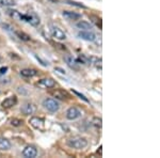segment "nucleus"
<instances>
[{"instance_id":"obj_1","label":"nucleus","mask_w":160,"mask_h":158,"mask_svg":"<svg viewBox=\"0 0 160 158\" xmlns=\"http://www.w3.org/2000/svg\"><path fill=\"white\" fill-rule=\"evenodd\" d=\"M68 145L72 149H76V150H82L84 147L88 146V140L84 137H80V136H75L72 137L68 140Z\"/></svg>"},{"instance_id":"obj_2","label":"nucleus","mask_w":160,"mask_h":158,"mask_svg":"<svg viewBox=\"0 0 160 158\" xmlns=\"http://www.w3.org/2000/svg\"><path fill=\"white\" fill-rule=\"evenodd\" d=\"M19 20L27 22L28 24H30L31 26H33V27H38V26L41 24L40 17H38V15L33 12H30V13H28V14H22L20 15Z\"/></svg>"},{"instance_id":"obj_3","label":"nucleus","mask_w":160,"mask_h":158,"mask_svg":"<svg viewBox=\"0 0 160 158\" xmlns=\"http://www.w3.org/2000/svg\"><path fill=\"white\" fill-rule=\"evenodd\" d=\"M43 106L45 109H47L49 112H57L60 109V105L53 98H45L43 100Z\"/></svg>"},{"instance_id":"obj_4","label":"nucleus","mask_w":160,"mask_h":158,"mask_svg":"<svg viewBox=\"0 0 160 158\" xmlns=\"http://www.w3.org/2000/svg\"><path fill=\"white\" fill-rule=\"evenodd\" d=\"M50 33H51V35L58 41H64L66 38V34L64 33V31L61 30L60 28L57 27V26H53V25L50 26Z\"/></svg>"},{"instance_id":"obj_5","label":"nucleus","mask_w":160,"mask_h":158,"mask_svg":"<svg viewBox=\"0 0 160 158\" xmlns=\"http://www.w3.org/2000/svg\"><path fill=\"white\" fill-rule=\"evenodd\" d=\"M78 37L88 42H94L96 41V34L90 30H82L78 32Z\"/></svg>"},{"instance_id":"obj_6","label":"nucleus","mask_w":160,"mask_h":158,"mask_svg":"<svg viewBox=\"0 0 160 158\" xmlns=\"http://www.w3.org/2000/svg\"><path fill=\"white\" fill-rule=\"evenodd\" d=\"M80 116H81V111L76 107H71V108H68V111H66V119L69 121L77 120V119H79Z\"/></svg>"},{"instance_id":"obj_7","label":"nucleus","mask_w":160,"mask_h":158,"mask_svg":"<svg viewBox=\"0 0 160 158\" xmlns=\"http://www.w3.org/2000/svg\"><path fill=\"white\" fill-rule=\"evenodd\" d=\"M37 85L42 89H51L56 85V81L52 78H43L38 82Z\"/></svg>"},{"instance_id":"obj_8","label":"nucleus","mask_w":160,"mask_h":158,"mask_svg":"<svg viewBox=\"0 0 160 158\" xmlns=\"http://www.w3.org/2000/svg\"><path fill=\"white\" fill-rule=\"evenodd\" d=\"M29 123L31 124L32 127H34L35 129H38V130H44V127H45L44 120L41 118H38V116H32V118L30 119Z\"/></svg>"},{"instance_id":"obj_9","label":"nucleus","mask_w":160,"mask_h":158,"mask_svg":"<svg viewBox=\"0 0 160 158\" xmlns=\"http://www.w3.org/2000/svg\"><path fill=\"white\" fill-rule=\"evenodd\" d=\"M22 156L26 158H35L38 156V151L34 146L32 145H28L26 146L22 151Z\"/></svg>"},{"instance_id":"obj_10","label":"nucleus","mask_w":160,"mask_h":158,"mask_svg":"<svg viewBox=\"0 0 160 158\" xmlns=\"http://www.w3.org/2000/svg\"><path fill=\"white\" fill-rule=\"evenodd\" d=\"M62 16H63L66 20H69V22L79 20L80 18H81V15H80L79 13L72 12V11H63V13H62Z\"/></svg>"},{"instance_id":"obj_11","label":"nucleus","mask_w":160,"mask_h":158,"mask_svg":"<svg viewBox=\"0 0 160 158\" xmlns=\"http://www.w3.org/2000/svg\"><path fill=\"white\" fill-rule=\"evenodd\" d=\"M22 112L24 113L25 115H33L35 112V106L33 105L32 103H25L24 105L22 106Z\"/></svg>"},{"instance_id":"obj_12","label":"nucleus","mask_w":160,"mask_h":158,"mask_svg":"<svg viewBox=\"0 0 160 158\" xmlns=\"http://www.w3.org/2000/svg\"><path fill=\"white\" fill-rule=\"evenodd\" d=\"M17 102H18V99H17L16 95H12V96L6 98V99L1 103V106L3 108H11V107H13V106L16 105Z\"/></svg>"},{"instance_id":"obj_13","label":"nucleus","mask_w":160,"mask_h":158,"mask_svg":"<svg viewBox=\"0 0 160 158\" xmlns=\"http://www.w3.org/2000/svg\"><path fill=\"white\" fill-rule=\"evenodd\" d=\"M20 75H22V77H25V78H32V77L37 76L38 72L33 69H25L20 71Z\"/></svg>"},{"instance_id":"obj_14","label":"nucleus","mask_w":160,"mask_h":158,"mask_svg":"<svg viewBox=\"0 0 160 158\" xmlns=\"http://www.w3.org/2000/svg\"><path fill=\"white\" fill-rule=\"evenodd\" d=\"M76 27L80 30H90L92 29L93 26L89 22H86V20H79L76 24Z\"/></svg>"},{"instance_id":"obj_15","label":"nucleus","mask_w":160,"mask_h":158,"mask_svg":"<svg viewBox=\"0 0 160 158\" xmlns=\"http://www.w3.org/2000/svg\"><path fill=\"white\" fill-rule=\"evenodd\" d=\"M64 60L66 61V63H68V65L69 67H72V69H78V65L79 63L77 62L76 59H74L73 57H69V56H66L65 58H64Z\"/></svg>"},{"instance_id":"obj_16","label":"nucleus","mask_w":160,"mask_h":158,"mask_svg":"<svg viewBox=\"0 0 160 158\" xmlns=\"http://www.w3.org/2000/svg\"><path fill=\"white\" fill-rule=\"evenodd\" d=\"M11 142L6 138H0V150L2 151H8L11 149Z\"/></svg>"},{"instance_id":"obj_17","label":"nucleus","mask_w":160,"mask_h":158,"mask_svg":"<svg viewBox=\"0 0 160 158\" xmlns=\"http://www.w3.org/2000/svg\"><path fill=\"white\" fill-rule=\"evenodd\" d=\"M64 2L69 4V6H74V7H77V8H82V9H88V7L84 6L83 3L78 2V1H74V0H64Z\"/></svg>"},{"instance_id":"obj_18","label":"nucleus","mask_w":160,"mask_h":158,"mask_svg":"<svg viewBox=\"0 0 160 158\" xmlns=\"http://www.w3.org/2000/svg\"><path fill=\"white\" fill-rule=\"evenodd\" d=\"M88 63L93 64V65H102V59L97 57H90L88 58Z\"/></svg>"},{"instance_id":"obj_19","label":"nucleus","mask_w":160,"mask_h":158,"mask_svg":"<svg viewBox=\"0 0 160 158\" xmlns=\"http://www.w3.org/2000/svg\"><path fill=\"white\" fill-rule=\"evenodd\" d=\"M16 4L15 0H0V6L1 7H14Z\"/></svg>"},{"instance_id":"obj_20","label":"nucleus","mask_w":160,"mask_h":158,"mask_svg":"<svg viewBox=\"0 0 160 158\" xmlns=\"http://www.w3.org/2000/svg\"><path fill=\"white\" fill-rule=\"evenodd\" d=\"M15 35L18 37L22 41H30V37L28 34H26L25 32H20V31H15Z\"/></svg>"},{"instance_id":"obj_21","label":"nucleus","mask_w":160,"mask_h":158,"mask_svg":"<svg viewBox=\"0 0 160 158\" xmlns=\"http://www.w3.org/2000/svg\"><path fill=\"white\" fill-rule=\"evenodd\" d=\"M92 124L97 128H100L102 126V119L98 118V116H95V118L92 119Z\"/></svg>"},{"instance_id":"obj_22","label":"nucleus","mask_w":160,"mask_h":158,"mask_svg":"<svg viewBox=\"0 0 160 158\" xmlns=\"http://www.w3.org/2000/svg\"><path fill=\"white\" fill-rule=\"evenodd\" d=\"M8 14L11 17H13V18H16V19H20V15H22L18 11H16V10H9Z\"/></svg>"},{"instance_id":"obj_23","label":"nucleus","mask_w":160,"mask_h":158,"mask_svg":"<svg viewBox=\"0 0 160 158\" xmlns=\"http://www.w3.org/2000/svg\"><path fill=\"white\" fill-rule=\"evenodd\" d=\"M72 92H73L75 95H77V96H78V97L80 98V99L84 100V102H86V103H90V100L88 99V98H87L86 96H84L83 94H81V93H79L78 91H76V90H72Z\"/></svg>"},{"instance_id":"obj_24","label":"nucleus","mask_w":160,"mask_h":158,"mask_svg":"<svg viewBox=\"0 0 160 158\" xmlns=\"http://www.w3.org/2000/svg\"><path fill=\"white\" fill-rule=\"evenodd\" d=\"M11 124L13 126H20L22 124V121L19 120V119H12Z\"/></svg>"},{"instance_id":"obj_25","label":"nucleus","mask_w":160,"mask_h":158,"mask_svg":"<svg viewBox=\"0 0 160 158\" xmlns=\"http://www.w3.org/2000/svg\"><path fill=\"white\" fill-rule=\"evenodd\" d=\"M34 57H35V59H37L38 61H40V62H41V64H42L43 66H47V65H48V63H47V62H46V61H44L43 59L41 58V57H38V55H35V54H34Z\"/></svg>"},{"instance_id":"obj_26","label":"nucleus","mask_w":160,"mask_h":158,"mask_svg":"<svg viewBox=\"0 0 160 158\" xmlns=\"http://www.w3.org/2000/svg\"><path fill=\"white\" fill-rule=\"evenodd\" d=\"M52 94L55 95V96H56L57 98H60V99H64V98H65V97H64V94H61V93L59 92V91L53 92Z\"/></svg>"},{"instance_id":"obj_27","label":"nucleus","mask_w":160,"mask_h":158,"mask_svg":"<svg viewBox=\"0 0 160 158\" xmlns=\"http://www.w3.org/2000/svg\"><path fill=\"white\" fill-rule=\"evenodd\" d=\"M55 72H59V73L62 74V75H65L66 74L65 71H64L63 69H61V67H55Z\"/></svg>"},{"instance_id":"obj_28","label":"nucleus","mask_w":160,"mask_h":158,"mask_svg":"<svg viewBox=\"0 0 160 158\" xmlns=\"http://www.w3.org/2000/svg\"><path fill=\"white\" fill-rule=\"evenodd\" d=\"M7 71H8V67H7V66H2V67H0V75L6 74V73H7Z\"/></svg>"}]
</instances>
